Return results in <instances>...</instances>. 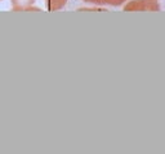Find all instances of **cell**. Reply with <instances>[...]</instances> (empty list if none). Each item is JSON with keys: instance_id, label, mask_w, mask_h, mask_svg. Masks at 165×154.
<instances>
[{"instance_id": "1", "label": "cell", "mask_w": 165, "mask_h": 154, "mask_svg": "<svg viewBox=\"0 0 165 154\" xmlns=\"http://www.w3.org/2000/svg\"><path fill=\"white\" fill-rule=\"evenodd\" d=\"M126 12H159L160 4L157 0H130L124 5Z\"/></svg>"}, {"instance_id": "2", "label": "cell", "mask_w": 165, "mask_h": 154, "mask_svg": "<svg viewBox=\"0 0 165 154\" xmlns=\"http://www.w3.org/2000/svg\"><path fill=\"white\" fill-rule=\"evenodd\" d=\"M36 0H10L13 10H40L34 6Z\"/></svg>"}, {"instance_id": "3", "label": "cell", "mask_w": 165, "mask_h": 154, "mask_svg": "<svg viewBox=\"0 0 165 154\" xmlns=\"http://www.w3.org/2000/svg\"><path fill=\"white\" fill-rule=\"evenodd\" d=\"M84 3L94 4V5H110V6H120L128 0H83Z\"/></svg>"}, {"instance_id": "4", "label": "cell", "mask_w": 165, "mask_h": 154, "mask_svg": "<svg viewBox=\"0 0 165 154\" xmlns=\"http://www.w3.org/2000/svg\"><path fill=\"white\" fill-rule=\"evenodd\" d=\"M67 2L68 0H45V4H47V8L51 12H56L62 9L67 4Z\"/></svg>"}]
</instances>
